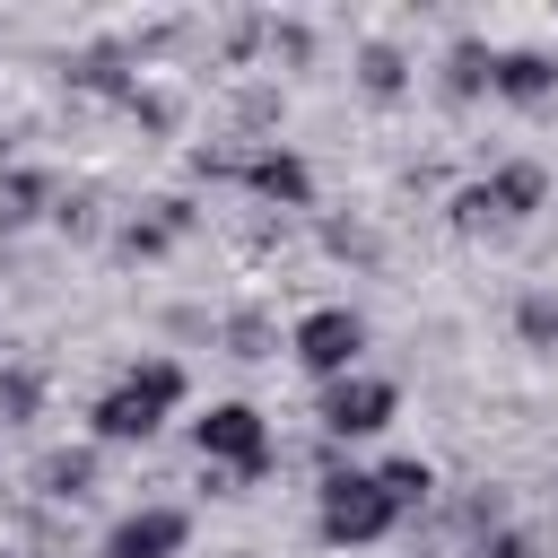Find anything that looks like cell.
I'll return each mask as SVG.
<instances>
[{
	"label": "cell",
	"mask_w": 558,
	"mask_h": 558,
	"mask_svg": "<svg viewBox=\"0 0 558 558\" xmlns=\"http://www.w3.org/2000/svg\"><path fill=\"white\" fill-rule=\"evenodd\" d=\"M174 410H183V366L174 357H140L113 392H96L87 427H96V445H148Z\"/></svg>",
	"instance_id": "obj_1"
},
{
	"label": "cell",
	"mask_w": 558,
	"mask_h": 558,
	"mask_svg": "<svg viewBox=\"0 0 558 558\" xmlns=\"http://www.w3.org/2000/svg\"><path fill=\"white\" fill-rule=\"evenodd\" d=\"M314 523H323V541H331V549H366V541H384V532L401 523V506L384 497V480H375V471H331V480H323Z\"/></svg>",
	"instance_id": "obj_2"
},
{
	"label": "cell",
	"mask_w": 558,
	"mask_h": 558,
	"mask_svg": "<svg viewBox=\"0 0 558 558\" xmlns=\"http://www.w3.org/2000/svg\"><path fill=\"white\" fill-rule=\"evenodd\" d=\"M192 445H201V462L227 471V480H253V471L270 462V427H262L253 401H209V410L192 418Z\"/></svg>",
	"instance_id": "obj_3"
},
{
	"label": "cell",
	"mask_w": 558,
	"mask_h": 558,
	"mask_svg": "<svg viewBox=\"0 0 558 558\" xmlns=\"http://www.w3.org/2000/svg\"><path fill=\"white\" fill-rule=\"evenodd\" d=\"M288 349H296L305 375L340 384V375H357V357H366V314H357V305H314V314H296Z\"/></svg>",
	"instance_id": "obj_4"
},
{
	"label": "cell",
	"mask_w": 558,
	"mask_h": 558,
	"mask_svg": "<svg viewBox=\"0 0 558 558\" xmlns=\"http://www.w3.org/2000/svg\"><path fill=\"white\" fill-rule=\"evenodd\" d=\"M541 201H549V174L514 157V166H497V174L453 192V227H506V218H532Z\"/></svg>",
	"instance_id": "obj_5"
},
{
	"label": "cell",
	"mask_w": 558,
	"mask_h": 558,
	"mask_svg": "<svg viewBox=\"0 0 558 558\" xmlns=\"http://www.w3.org/2000/svg\"><path fill=\"white\" fill-rule=\"evenodd\" d=\"M392 410H401V392H392L384 375H366V366L340 375V384H323V436H340V445H349V436H384Z\"/></svg>",
	"instance_id": "obj_6"
},
{
	"label": "cell",
	"mask_w": 558,
	"mask_h": 558,
	"mask_svg": "<svg viewBox=\"0 0 558 558\" xmlns=\"http://www.w3.org/2000/svg\"><path fill=\"white\" fill-rule=\"evenodd\" d=\"M183 532H192V514H183V506H131V514L105 532V558H174V549H183Z\"/></svg>",
	"instance_id": "obj_7"
},
{
	"label": "cell",
	"mask_w": 558,
	"mask_h": 558,
	"mask_svg": "<svg viewBox=\"0 0 558 558\" xmlns=\"http://www.w3.org/2000/svg\"><path fill=\"white\" fill-rule=\"evenodd\" d=\"M488 87L506 96V105H541V96H558V61L549 52H497V70H488Z\"/></svg>",
	"instance_id": "obj_8"
},
{
	"label": "cell",
	"mask_w": 558,
	"mask_h": 558,
	"mask_svg": "<svg viewBox=\"0 0 558 558\" xmlns=\"http://www.w3.org/2000/svg\"><path fill=\"white\" fill-rule=\"evenodd\" d=\"M244 183H253L262 201H288V209H305V201H314V174H305V157H296V148H262V157H244Z\"/></svg>",
	"instance_id": "obj_9"
},
{
	"label": "cell",
	"mask_w": 558,
	"mask_h": 558,
	"mask_svg": "<svg viewBox=\"0 0 558 558\" xmlns=\"http://www.w3.org/2000/svg\"><path fill=\"white\" fill-rule=\"evenodd\" d=\"M375 480H384V497H392L401 514H410V506H427V488H436V471H427L418 453H392V462H384Z\"/></svg>",
	"instance_id": "obj_10"
},
{
	"label": "cell",
	"mask_w": 558,
	"mask_h": 558,
	"mask_svg": "<svg viewBox=\"0 0 558 558\" xmlns=\"http://www.w3.org/2000/svg\"><path fill=\"white\" fill-rule=\"evenodd\" d=\"M44 497H87L96 488V453H44Z\"/></svg>",
	"instance_id": "obj_11"
},
{
	"label": "cell",
	"mask_w": 558,
	"mask_h": 558,
	"mask_svg": "<svg viewBox=\"0 0 558 558\" xmlns=\"http://www.w3.org/2000/svg\"><path fill=\"white\" fill-rule=\"evenodd\" d=\"M488 70H497V52H488V44H453L445 87H453V96H480V87H488Z\"/></svg>",
	"instance_id": "obj_12"
},
{
	"label": "cell",
	"mask_w": 558,
	"mask_h": 558,
	"mask_svg": "<svg viewBox=\"0 0 558 558\" xmlns=\"http://www.w3.org/2000/svg\"><path fill=\"white\" fill-rule=\"evenodd\" d=\"M514 323H523V340H532V349H549V340H558V296H523V305H514Z\"/></svg>",
	"instance_id": "obj_13"
},
{
	"label": "cell",
	"mask_w": 558,
	"mask_h": 558,
	"mask_svg": "<svg viewBox=\"0 0 558 558\" xmlns=\"http://www.w3.org/2000/svg\"><path fill=\"white\" fill-rule=\"evenodd\" d=\"M357 78H366V96H401V78H410V70H401V52H384V44H375Z\"/></svg>",
	"instance_id": "obj_14"
},
{
	"label": "cell",
	"mask_w": 558,
	"mask_h": 558,
	"mask_svg": "<svg viewBox=\"0 0 558 558\" xmlns=\"http://www.w3.org/2000/svg\"><path fill=\"white\" fill-rule=\"evenodd\" d=\"M17 410H35V375H9L0 384V427H17Z\"/></svg>",
	"instance_id": "obj_15"
},
{
	"label": "cell",
	"mask_w": 558,
	"mask_h": 558,
	"mask_svg": "<svg viewBox=\"0 0 558 558\" xmlns=\"http://www.w3.org/2000/svg\"><path fill=\"white\" fill-rule=\"evenodd\" d=\"M471 558H523V549H514V541H497V549H471Z\"/></svg>",
	"instance_id": "obj_16"
}]
</instances>
